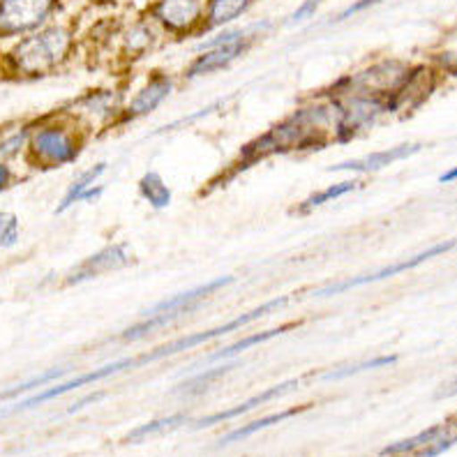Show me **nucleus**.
<instances>
[{
  "mask_svg": "<svg viewBox=\"0 0 457 457\" xmlns=\"http://www.w3.org/2000/svg\"><path fill=\"white\" fill-rule=\"evenodd\" d=\"M397 356H386V358H374V361H368V362H358V365H349V368H337L333 370V372H328L324 377L326 381H335V379H345V377H353V374L358 372H368V370H377V368H384V365H391V362H395Z\"/></svg>",
  "mask_w": 457,
  "mask_h": 457,
  "instance_id": "22",
  "label": "nucleus"
},
{
  "mask_svg": "<svg viewBox=\"0 0 457 457\" xmlns=\"http://www.w3.org/2000/svg\"><path fill=\"white\" fill-rule=\"evenodd\" d=\"M234 282V278H228V275H224V278H218L212 279V282H208V285L204 287H196V289H190V291H183V294L173 295V298H169V301L160 303V305H155L153 310H148V317L151 314H160V312H173V310H183V312H190V310H195L196 303L201 301V298H206V295H211L212 291L222 289V287L231 285Z\"/></svg>",
  "mask_w": 457,
  "mask_h": 457,
  "instance_id": "9",
  "label": "nucleus"
},
{
  "mask_svg": "<svg viewBox=\"0 0 457 457\" xmlns=\"http://www.w3.org/2000/svg\"><path fill=\"white\" fill-rule=\"evenodd\" d=\"M54 0H0V30L26 33L49 17Z\"/></svg>",
  "mask_w": 457,
  "mask_h": 457,
  "instance_id": "4",
  "label": "nucleus"
},
{
  "mask_svg": "<svg viewBox=\"0 0 457 457\" xmlns=\"http://www.w3.org/2000/svg\"><path fill=\"white\" fill-rule=\"evenodd\" d=\"M7 180H10V171H7V169L3 167V164H0V187H3V185H5Z\"/></svg>",
  "mask_w": 457,
  "mask_h": 457,
  "instance_id": "32",
  "label": "nucleus"
},
{
  "mask_svg": "<svg viewBox=\"0 0 457 457\" xmlns=\"http://www.w3.org/2000/svg\"><path fill=\"white\" fill-rule=\"evenodd\" d=\"M102 195V187H90V190H84L81 195L77 196V201H88V199H96V196Z\"/></svg>",
  "mask_w": 457,
  "mask_h": 457,
  "instance_id": "31",
  "label": "nucleus"
},
{
  "mask_svg": "<svg viewBox=\"0 0 457 457\" xmlns=\"http://www.w3.org/2000/svg\"><path fill=\"white\" fill-rule=\"evenodd\" d=\"M326 109H312V112H301L298 116H294L287 123L278 125L273 132H268L266 137H262L259 141L245 148V153H254V155H268V153H282L291 151L294 145H303L307 141V134H312V129L317 128L321 120V113Z\"/></svg>",
  "mask_w": 457,
  "mask_h": 457,
  "instance_id": "2",
  "label": "nucleus"
},
{
  "mask_svg": "<svg viewBox=\"0 0 457 457\" xmlns=\"http://www.w3.org/2000/svg\"><path fill=\"white\" fill-rule=\"evenodd\" d=\"M245 49V42L243 39H236V42H227V45L212 46V49H206V56H201L199 61L192 65L190 77H196V74H208L212 70H220V67L228 65V62L238 58Z\"/></svg>",
  "mask_w": 457,
  "mask_h": 457,
  "instance_id": "11",
  "label": "nucleus"
},
{
  "mask_svg": "<svg viewBox=\"0 0 457 457\" xmlns=\"http://www.w3.org/2000/svg\"><path fill=\"white\" fill-rule=\"evenodd\" d=\"M317 5H319V0H307L305 5H301V10L295 12L294 17H291V21L298 23V21H303V19L312 17V12L317 10Z\"/></svg>",
  "mask_w": 457,
  "mask_h": 457,
  "instance_id": "27",
  "label": "nucleus"
},
{
  "mask_svg": "<svg viewBox=\"0 0 457 457\" xmlns=\"http://www.w3.org/2000/svg\"><path fill=\"white\" fill-rule=\"evenodd\" d=\"M295 386H298V381H282V384H278V386H273V388H268V391H263L262 395L250 397V400L243 402V404H238V407L227 409V411H220V413H215V416H208V419L196 420L195 428H211V425L222 423V420L238 419V416H243V413H247V411H250V409L262 407V404H266L268 400H275V397H279V395H285V393L294 391Z\"/></svg>",
  "mask_w": 457,
  "mask_h": 457,
  "instance_id": "10",
  "label": "nucleus"
},
{
  "mask_svg": "<svg viewBox=\"0 0 457 457\" xmlns=\"http://www.w3.org/2000/svg\"><path fill=\"white\" fill-rule=\"evenodd\" d=\"M23 144V134L14 137V139L7 141L5 145H0V155H12V153H17Z\"/></svg>",
  "mask_w": 457,
  "mask_h": 457,
  "instance_id": "29",
  "label": "nucleus"
},
{
  "mask_svg": "<svg viewBox=\"0 0 457 457\" xmlns=\"http://www.w3.org/2000/svg\"><path fill=\"white\" fill-rule=\"evenodd\" d=\"M457 176V169H451V171L446 173V176H444V179H441V183H451L453 179H455Z\"/></svg>",
  "mask_w": 457,
  "mask_h": 457,
  "instance_id": "33",
  "label": "nucleus"
},
{
  "mask_svg": "<svg viewBox=\"0 0 457 457\" xmlns=\"http://www.w3.org/2000/svg\"><path fill=\"white\" fill-rule=\"evenodd\" d=\"M453 247V240H448V243H444V245H436L432 247V250L423 252V254H416V257L407 259V262H402V263H393V266L388 268H381V270H377V273H370V275H358V278H352V279H346V282H340V285H333L328 287V289L324 291H319L317 295H335V294H342V291L346 289H353V287H361V285H372V282H379V279H388L393 278V275L397 273H404V270H409V268H416L420 266V263H425L428 259L436 257V254H441V252H446L451 250Z\"/></svg>",
  "mask_w": 457,
  "mask_h": 457,
  "instance_id": "5",
  "label": "nucleus"
},
{
  "mask_svg": "<svg viewBox=\"0 0 457 457\" xmlns=\"http://www.w3.org/2000/svg\"><path fill=\"white\" fill-rule=\"evenodd\" d=\"M100 397H104V393H96V395H90V397H84L81 402H77L74 407H70V411H79L81 407H86V404H90V402H97Z\"/></svg>",
  "mask_w": 457,
  "mask_h": 457,
  "instance_id": "30",
  "label": "nucleus"
},
{
  "mask_svg": "<svg viewBox=\"0 0 457 457\" xmlns=\"http://www.w3.org/2000/svg\"><path fill=\"white\" fill-rule=\"evenodd\" d=\"M250 5V0H212L211 5V26H222L231 21Z\"/></svg>",
  "mask_w": 457,
  "mask_h": 457,
  "instance_id": "16",
  "label": "nucleus"
},
{
  "mask_svg": "<svg viewBox=\"0 0 457 457\" xmlns=\"http://www.w3.org/2000/svg\"><path fill=\"white\" fill-rule=\"evenodd\" d=\"M67 46H70V35L65 30H45L19 45V49L14 51V62L23 72H46L65 56Z\"/></svg>",
  "mask_w": 457,
  "mask_h": 457,
  "instance_id": "1",
  "label": "nucleus"
},
{
  "mask_svg": "<svg viewBox=\"0 0 457 457\" xmlns=\"http://www.w3.org/2000/svg\"><path fill=\"white\" fill-rule=\"evenodd\" d=\"M157 14L169 29H187L199 17V0H162Z\"/></svg>",
  "mask_w": 457,
  "mask_h": 457,
  "instance_id": "12",
  "label": "nucleus"
},
{
  "mask_svg": "<svg viewBox=\"0 0 457 457\" xmlns=\"http://www.w3.org/2000/svg\"><path fill=\"white\" fill-rule=\"evenodd\" d=\"M453 446V439H451V435H448V439H444V436H441V439H435L432 441V446L429 448H423V455L425 457H432V455H441V453L444 451H448V448Z\"/></svg>",
  "mask_w": 457,
  "mask_h": 457,
  "instance_id": "26",
  "label": "nucleus"
},
{
  "mask_svg": "<svg viewBox=\"0 0 457 457\" xmlns=\"http://www.w3.org/2000/svg\"><path fill=\"white\" fill-rule=\"evenodd\" d=\"M441 435H444V428H429L425 429V432H420V435L411 436V439L407 441H397V444H393V446L384 448L381 451V455H397V453H409V451H416V448H423L425 444H432L435 439H441Z\"/></svg>",
  "mask_w": 457,
  "mask_h": 457,
  "instance_id": "18",
  "label": "nucleus"
},
{
  "mask_svg": "<svg viewBox=\"0 0 457 457\" xmlns=\"http://www.w3.org/2000/svg\"><path fill=\"white\" fill-rule=\"evenodd\" d=\"M185 425V416H169V419H157L151 420V423L141 425L134 432H129V441H141L145 436H157V435H167L171 429Z\"/></svg>",
  "mask_w": 457,
  "mask_h": 457,
  "instance_id": "15",
  "label": "nucleus"
},
{
  "mask_svg": "<svg viewBox=\"0 0 457 457\" xmlns=\"http://www.w3.org/2000/svg\"><path fill=\"white\" fill-rule=\"evenodd\" d=\"M33 148L42 160H49V162H70L77 155V148H74L72 139L67 137L62 129L46 128L39 129L33 139Z\"/></svg>",
  "mask_w": 457,
  "mask_h": 457,
  "instance_id": "7",
  "label": "nucleus"
},
{
  "mask_svg": "<svg viewBox=\"0 0 457 457\" xmlns=\"http://www.w3.org/2000/svg\"><path fill=\"white\" fill-rule=\"evenodd\" d=\"M287 303H289V298H287V295H282V298H275V301L266 303V305L254 307L252 312L243 314V317L234 319V321H228V324L218 326V328H211V330H206V333L190 335V337H183V340H176V342H171L169 346H162V349H157V352L148 353V356L132 358V368H134V365H145V362L155 361V358H167V356H173V353H180V352H185V349H192V346L201 345V342L212 340V337H222V335L234 333V330H238L240 326L250 324V321H257V319L266 317V314H270L273 310H278V307L287 305Z\"/></svg>",
  "mask_w": 457,
  "mask_h": 457,
  "instance_id": "3",
  "label": "nucleus"
},
{
  "mask_svg": "<svg viewBox=\"0 0 457 457\" xmlns=\"http://www.w3.org/2000/svg\"><path fill=\"white\" fill-rule=\"evenodd\" d=\"M65 372H67V368L49 370V372H45V374H42V377H35V379H30V381H26V384L17 386V388H10V391L0 395V400H3V397L19 395V393H26V391H30V388H37V386H42V384H49V381H56L58 377H62V374H65Z\"/></svg>",
  "mask_w": 457,
  "mask_h": 457,
  "instance_id": "24",
  "label": "nucleus"
},
{
  "mask_svg": "<svg viewBox=\"0 0 457 457\" xmlns=\"http://www.w3.org/2000/svg\"><path fill=\"white\" fill-rule=\"evenodd\" d=\"M234 368H236V362H231V365H222V368H218V370H211V372H206V374H199V377H195V379L180 384L176 391L185 393V395H196V393H204L208 386L215 384V381H218L222 374H227L228 370H234Z\"/></svg>",
  "mask_w": 457,
  "mask_h": 457,
  "instance_id": "20",
  "label": "nucleus"
},
{
  "mask_svg": "<svg viewBox=\"0 0 457 457\" xmlns=\"http://www.w3.org/2000/svg\"><path fill=\"white\" fill-rule=\"evenodd\" d=\"M420 151V144H402L391 148V151L384 153H372L368 157H361V160H353V162H342L335 164L333 171H361V173H370L377 171L381 167H388V164L397 162V160H404V157L413 155V153Z\"/></svg>",
  "mask_w": 457,
  "mask_h": 457,
  "instance_id": "8",
  "label": "nucleus"
},
{
  "mask_svg": "<svg viewBox=\"0 0 457 457\" xmlns=\"http://www.w3.org/2000/svg\"><path fill=\"white\" fill-rule=\"evenodd\" d=\"M17 218L10 212H0V247H10L17 243Z\"/></svg>",
  "mask_w": 457,
  "mask_h": 457,
  "instance_id": "25",
  "label": "nucleus"
},
{
  "mask_svg": "<svg viewBox=\"0 0 457 457\" xmlns=\"http://www.w3.org/2000/svg\"><path fill=\"white\" fill-rule=\"evenodd\" d=\"M125 263H128V247L112 245L106 247V250H100L90 259H86L81 266L74 268V273L67 278V282L70 285H79V282H86V279H93L102 273H109L113 268L125 266Z\"/></svg>",
  "mask_w": 457,
  "mask_h": 457,
  "instance_id": "6",
  "label": "nucleus"
},
{
  "mask_svg": "<svg viewBox=\"0 0 457 457\" xmlns=\"http://www.w3.org/2000/svg\"><path fill=\"white\" fill-rule=\"evenodd\" d=\"M104 169H106V162H100V164H96V167H90L88 171L84 173V176H79L77 183H74L72 187H70V192H67V196H65V199H62L61 206H58V212L67 211V208L72 206L74 201H77V196L81 195V192H84V190H88L90 185L96 183L97 176H102V171H104Z\"/></svg>",
  "mask_w": 457,
  "mask_h": 457,
  "instance_id": "21",
  "label": "nucleus"
},
{
  "mask_svg": "<svg viewBox=\"0 0 457 457\" xmlns=\"http://www.w3.org/2000/svg\"><path fill=\"white\" fill-rule=\"evenodd\" d=\"M356 187H358V183H353V180H349V183H337V185H333V187H328V190L310 196V199H307L301 208L303 211H307V208H317V206H321V204H326V201H333V199H337V196L349 195V192L356 190Z\"/></svg>",
  "mask_w": 457,
  "mask_h": 457,
  "instance_id": "23",
  "label": "nucleus"
},
{
  "mask_svg": "<svg viewBox=\"0 0 457 457\" xmlns=\"http://www.w3.org/2000/svg\"><path fill=\"white\" fill-rule=\"evenodd\" d=\"M377 3H381V0H358V3H353L352 7H349V10L345 12V14H342L340 19H346V17H352V14H356V12H361V10H368V7H372V5H377Z\"/></svg>",
  "mask_w": 457,
  "mask_h": 457,
  "instance_id": "28",
  "label": "nucleus"
},
{
  "mask_svg": "<svg viewBox=\"0 0 457 457\" xmlns=\"http://www.w3.org/2000/svg\"><path fill=\"white\" fill-rule=\"evenodd\" d=\"M139 187L144 199L153 208H167L171 204V192H169V187L162 183V179L157 173H145L144 179H141Z\"/></svg>",
  "mask_w": 457,
  "mask_h": 457,
  "instance_id": "14",
  "label": "nucleus"
},
{
  "mask_svg": "<svg viewBox=\"0 0 457 457\" xmlns=\"http://www.w3.org/2000/svg\"><path fill=\"white\" fill-rule=\"evenodd\" d=\"M305 407H298V409H291V411H282V413H275V416H268V419H262V420H254V423L245 425V428L236 429V432H231V435L227 436V439L222 441V444H231V441H238V439H245V436L254 435V432H259V429L263 428H270V425L279 423V420L285 419H291V416H295V413H301Z\"/></svg>",
  "mask_w": 457,
  "mask_h": 457,
  "instance_id": "19",
  "label": "nucleus"
},
{
  "mask_svg": "<svg viewBox=\"0 0 457 457\" xmlns=\"http://www.w3.org/2000/svg\"><path fill=\"white\" fill-rule=\"evenodd\" d=\"M291 326H279V328H273V330H266V333H259V335H252V337H245V340L236 342V345L227 346V349H222V352L212 353L211 361H222V358L227 356H236V353L245 352V349H250V346L259 345V342H266V340H273V337H278V335L287 333Z\"/></svg>",
  "mask_w": 457,
  "mask_h": 457,
  "instance_id": "17",
  "label": "nucleus"
},
{
  "mask_svg": "<svg viewBox=\"0 0 457 457\" xmlns=\"http://www.w3.org/2000/svg\"><path fill=\"white\" fill-rule=\"evenodd\" d=\"M171 93V81L169 79H155L153 84L145 86L141 90L139 96L134 97L132 104H129V112L128 118H137V116H144V113H151L164 97Z\"/></svg>",
  "mask_w": 457,
  "mask_h": 457,
  "instance_id": "13",
  "label": "nucleus"
}]
</instances>
